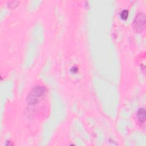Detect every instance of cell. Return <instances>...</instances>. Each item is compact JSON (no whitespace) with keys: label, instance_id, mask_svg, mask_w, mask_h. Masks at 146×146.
Here are the masks:
<instances>
[{"label":"cell","instance_id":"cell-5","mask_svg":"<svg viewBox=\"0 0 146 146\" xmlns=\"http://www.w3.org/2000/svg\"><path fill=\"white\" fill-rule=\"evenodd\" d=\"M71 71H72L74 73H76V72H77V71H78V68H77L76 67H74L72 68Z\"/></svg>","mask_w":146,"mask_h":146},{"label":"cell","instance_id":"cell-3","mask_svg":"<svg viewBox=\"0 0 146 146\" xmlns=\"http://www.w3.org/2000/svg\"><path fill=\"white\" fill-rule=\"evenodd\" d=\"M137 117L141 124H144L146 119V112L144 108H142L139 110L137 112Z\"/></svg>","mask_w":146,"mask_h":146},{"label":"cell","instance_id":"cell-4","mask_svg":"<svg viewBox=\"0 0 146 146\" xmlns=\"http://www.w3.org/2000/svg\"><path fill=\"white\" fill-rule=\"evenodd\" d=\"M128 17V11L127 10H123L120 13V17L122 19L125 20Z\"/></svg>","mask_w":146,"mask_h":146},{"label":"cell","instance_id":"cell-2","mask_svg":"<svg viewBox=\"0 0 146 146\" xmlns=\"http://www.w3.org/2000/svg\"><path fill=\"white\" fill-rule=\"evenodd\" d=\"M133 28L137 32H142L145 27V17L143 13L138 14L133 21Z\"/></svg>","mask_w":146,"mask_h":146},{"label":"cell","instance_id":"cell-1","mask_svg":"<svg viewBox=\"0 0 146 146\" xmlns=\"http://www.w3.org/2000/svg\"><path fill=\"white\" fill-rule=\"evenodd\" d=\"M46 92V88L42 86H37L33 89L27 97L28 103L30 104L37 103Z\"/></svg>","mask_w":146,"mask_h":146}]
</instances>
